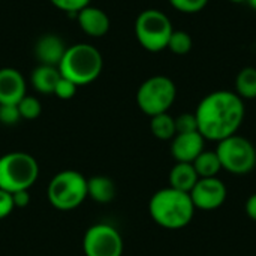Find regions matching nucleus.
<instances>
[{"label":"nucleus","mask_w":256,"mask_h":256,"mask_svg":"<svg viewBox=\"0 0 256 256\" xmlns=\"http://www.w3.org/2000/svg\"><path fill=\"white\" fill-rule=\"evenodd\" d=\"M174 122H176V132L177 134L198 132V122H196L195 112H183V114L174 117Z\"/></svg>","instance_id":"23"},{"label":"nucleus","mask_w":256,"mask_h":256,"mask_svg":"<svg viewBox=\"0 0 256 256\" xmlns=\"http://www.w3.org/2000/svg\"><path fill=\"white\" fill-rule=\"evenodd\" d=\"M76 21L82 32H86L88 36L100 38L106 34L110 30V16L99 8L94 6H86L76 14Z\"/></svg>","instance_id":"14"},{"label":"nucleus","mask_w":256,"mask_h":256,"mask_svg":"<svg viewBox=\"0 0 256 256\" xmlns=\"http://www.w3.org/2000/svg\"><path fill=\"white\" fill-rule=\"evenodd\" d=\"M82 249L86 256H122L123 238L114 226L96 224L84 234Z\"/></svg>","instance_id":"9"},{"label":"nucleus","mask_w":256,"mask_h":256,"mask_svg":"<svg viewBox=\"0 0 256 256\" xmlns=\"http://www.w3.org/2000/svg\"><path fill=\"white\" fill-rule=\"evenodd\" d=\"M16 106H18V111H20L21 118H26V120H34L42 112L40 102L36 98L27 96V94L16 104Z\"/></svg>","instance_id":"22"},{"label":"nucleus","mask_w":256,"mask_h":256,"mask_svg":"<svg viewBox=\"0 0 256 256\" xmlns=\"http://www.w3.org/2000/svg\"><path fill=\"white\" fill-rule=\"evenodd\" d=\"M51 3L68 14H78L81 9L90 4V0H51Z\"/></svg>","instance_id":"26"},{"label":"nucleus","mask_w":256,"mask_h":256,"mask_svg":"<svg viewBox=\"0 0 256 256\" xmlns=\"http://www.w3.org/2000/svg\"><path fill=\"white\" fill-rule=\"evenodd\" d=\"M48 200L60 212L80 207L87 198V178L74 170H66L52 177L48 184Z\"/></svg>","instance_id":"5"},{"label":"nucleus","mask_w":256,"mask_h":256,"mask_svg":"<svg viewBox=\"0 0 256 256\" xmlns=\"http://www.w3.org/2000/svg\"><path fill=\"white\" fill-rule=\"evenodd\" d=\"M244 210H246V214L256 222V194H252L246 204H244Z\"/></svg>","instance_id":"30"},{"label":"nucleus","mask_w":256,"mask_h":256,"mask_svg":"<svg viewBox=\"0 0 256 256\" xmlns=\"http://www.w3.org/2000/svg\"><path fill=\"white\" fill-rule=\"evenodd\" d=\"M66 50L68 46L64 45L63 39L52 33L42 34L34 44V56L39 64H48L54 68H58Z\"/></svg>","instance_id":"12"},{"label":"nucleus","mask_w":256,"mask_h":256,"mask_svg":"<svg viewBox=\"0 0 256 256\" xmlns=\"http://www.w3.org/2000/svg\"><path fill=\"white\" fill-rule=\"evenodd\" d=\"M166 48L171 52L178 54V56L188 54L192 50V38L184 30H174L171 33V38L168 40V46Z\"/></svg>","instance_id":"21"},{"label":"nucleus","mask_w":256,"mask_h":256,"mask_svg":"<svg viewBox=\"0 0 256 256\" xmlns=\"http://www.w3.org/2000/svg\"><path fill=\"white\" fill-rule=\"evenodd\" d=\"M26 96V81L14 68L0 69V104L16 105Z\"/></svg>","instance_id":"13"},{"label":"nucleus","mask_w":256,"mask_h":256,"mask_svg":"<svg viewBox=\"0 0 256 256\" xmlns=\"http://www.w3.org/2000/svg\"><path fill=\"white\" fill-rule=\"evenodd\" d=\"M177 96L174 81L165 75H154L146 80L136 92V104L140 110L153 117L168 112Z\"/></svg>","instance_id":"6"},{"label":"nucleus","mask_w":256,"mask_h":256,"mask_svg":"<svg viewBox=\"0 0 256 256\" xmlns=\"http://www.w3.org/2000/svg\"><path fill=\"white\" fill-rule=\"evenodd\" d=\"M60 78H62V75H60L58 68L48 66V64H39L38 68L33 69V72L30 75L32 86L39 93H44V94L54 93V88Z\"/></svg>","instance_id":"16"},{"label":"nucleus","mask_w":256,"mask_h":256,"mask_svg":"<svg viewBox=\"0 0 256 256\" xmlns=\"http://www.w3.org/2000/svg\"><path fill=\"white\" fill-rule=\"evenodd\" d=\"M248 4H249L252 9H255L256 10V0H248Z\"/></svg>","instance_id":"31"},{"label":"nucleus","mask_w":256,"mask_h":256,"mask_svg":"<svg viewBox=\"0 0 256 256\" xmlns=\"http://www.w3.org/2000/svg\"><path fill=\"white\" fill-rule=\"evenodd\" d=\"M232 3H248V0H230Z\"/></svg>","instance_id":"32"},{"label":"nucleus","mask_w":256,"mask_h":256,"mask_svg":"<svg viewBox=\"0 0 256 256\" xmlns=\"http://www.w3.org/2000/svg\"><path fill=\"white\" fill-rule=\"evenodd\" d=\"M76 88H78V86H75L72 81H69V80H66V78L62 76V78L58 80V82H57V86H56L52 94H56L58 99H64V100H66V99H70V98L75 96Z\"/></svg>","instance_id":"27"},{"label":"nucleus","mask_w":256,"mask_h":256,"mask_svg":"<svg viewBox=\"0 0 256 256\" xmlns=\"http://www.w3.org/2000/svg\"><path fill=\"white\" fill-rule=\"evenodd\" d=\"M12 201L15 208H24L30 202V194L28 190H16L12 194Z\"/></svg>","instance_id":"29"},{"label":"nucleus","mask_w":256,"mask_h":256,"mask_svg":"<svg viewBox=\"0 0 256 256\" xmlns=\"http://www.w3.org/2000/svg\"><path fill=\"white\" fill-rule=\"evenodd\" d=\"M168 180H170V188L189 194L196 184V182L200 180V177L192 164L176 162V165L170 171Z\"/></svg>","instance_id":"15"},{"label":"nucleus","mask_w":256,"mask_h":256,"mask_svg":"<svg viewBox=\"0 0 256 256\" xmlns=\"http://www.w3.org/2000/svg\"><path fill=\"white\" fill-rule=\"evenodd\" d=\"M150 130L152 134L160 141H171L176 136V122L174 117L168 112H162L153 116L150 120Z\"/></svg>","instance_id":"19"},{"label":"nucleus","mask_w":256,"mask_h":256,"mask_svg":"<svg viewBox=\"0 0 256 256\" xmlns=\"http://www.w3.org/2000/svg\"><path fill=\"white\" fill-rule=\"evenodd\" d=\"M196 210L213 212L220 208L228 196V189L219 177L200 178L189 192Z\"/></svg>","instance_id":"10"},{"label":"nucleus","mask_w":256,"mask_h":256,"mask_svg":"<svg viewBox=\"0 0 256 256\" xmlns=\"http://www.w3.org/2000/svg\"><path fill=\"white\" fill-rule=\"evenodd\" d=\"M195 210L189 194L170 186L158 190L148 202L152 219L166 230H182L188 226L194 219Z\"/></svg>","instance_id":"2"},{"label":"nucleus","mask_w":256,"mask_h":256,"mask_svg":"<svg viewBox=\"0 0 256 256\" xmlns=\"http://www.w3.org/2000/svg\"><path fill=\"white\" fill-rule=\"evenodd\" d=\"M170 3L172 8H176L180 12L195 14V12L202 10L207 6L208 0H170Z\"/></svg>","instance_id":"24"},{"label":"nucleus","mask_w":256,"mask_h":256,"mask_svg":"<svg viewBox=\"0 0 256 256\" xmlns=\"http://www.w3.org/2000/svg\"><path fill=\"white\" fill-rule=\"evenodd\" d=\"M174 32L170 18L159 9L142 10L135 21V34L142 48L159 52L168 46L171 33Z\"/></svg>","instance_id":"8"},{"label":"nucleus","mask_w":256,"mask_h":256,"mask_svg":"<svg viewBox=\"0 0 256 256\" xmlns=\"http://www.w3.org/2000/svg\"><path fill=\"white\" fill-rule=\"evenodd\" d=\"M14 201H12V194L0 189V219L8 218L12 210H14Z\"/></svg>","instance_id":"28"},{"label":"nucleus","mask_w":256,"mask_h":256,"mask_svg":"<svg viewBox=\"0 0 256 256\" xmlns=\"http://www.w3.org/2000/svg\"><path fill=\"white\" fill-rule=\"evenodd\" d=\"M206 140L200 132L177 134L171 140V156L176 162L192 164L204 152Z\"/></svg>","instance_id":"11"},{"label":"nucleus","mask_w":256,"mask_h":256,"mask_svg":"<svg viewBox=\"0 0 256 256\" xmlns=\"http://www.w3.org/2000/svg\"><path fill=\"white\" fill-rule=\"evenodd\" d=\"M102 56L99 50L90 44H75L68 46L60 64V75L75 86L93 82L102 70Z\"/></svg>","instance_id":"3"},{"label":"nucleus","mask_w":256,"mask_h":256,"mask_svg":"<svg viewBox=\"0 0 256 256\" xmlns=\"http://www.w3.org/2000/svg\"><path fill=\"white\" fill-rule=\"evenodd\" d=\"M244 114V100L237 93L231 90L212 92L196 106L198 132L204 140L219 142L237 134Z\"/></svg>","instance_id":"1"},{"label":"nucleus","mask_w":256,"mask_h":256,"mask_svg":"<svg viewBox=\"0 0 256 256\" xmlns=\"http://www.w3.org/2000/svg\"><path fill=\"white\" fill-rule=\"evenodd\" d=\"M21 120L18 106L14 104H0V123L6 126L16 124Z\"/></svg>","instance_id":"25"},{"label":"nucleus","mask_w":256,"mask_h":256,"mask_svg":"<svg viewBox=\"0 0 256 256\" xmlns=\"http://www.w3.org/2000/svg\"><path fill=\"white\" fill-rule=\"evenodd\" d=\"M216 153L219 156L222 170L234 176H246L255 170V146L238 134L219 141Z\"/></svg>","instance_id":"7"},{"label":"nucleus","mask_w":256,"mask_h":256,"mask_svg":"<svg viewBox=\"0 0 256 256\" xmlns=\"http://www.w3.org/2000/svg\"><path fill=\"white\" fill-rule=\"evenodd\" d=\"M196 174L200 178H212V177H218L219 172L222 171V165L219 160V156L214 152H207L204 150L194 162H192Z\"/></svg>","instance_id":"18"},{"label":"nucleus","mask_w":256,"mask_h":256,"mask_svg":"<svg viewBox=\"0 0 256 256\" xmlns=\"http://www.w3.org/2000/svg\"><path fill=\"white\" fill-rule=\"evenodd\" d=\"M87 196L99 204H108L116 196V184L105 176L92 177L87 180Z\"/></svg>","instance_id":"17"},{"label":"nucleus","mask_w":256,"mask_h":256,"mask_svg":"<svg viewBox=\"0 0 256 256\" xmlns=\"http://www.w3.org/2000/svg\"><path fill=\"white\" fill-rule=\"evenodd\" d=\"M39 177L38 160L24 152H10L0 158V189L14 194L28 190Z\"/></svg>","instance_id":"4"},{"label":"nucleus","mask_w":256,"mask_h":256,"mask_svg":"<svg viewBox=\"0 0 256 256\" xmlns=\"http://www.w3.org/2000/svg\"><path fill=\"white\" fill-rule=\"evenodd\" d=\"M236 93L244 99L256 98V68L246 66L243 68L236 78Z\"/></svg>","instance_id":"20"}]
</instances>
